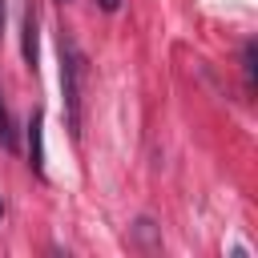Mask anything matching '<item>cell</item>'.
Instances as JSON below:
<instances>
[{
  "instance_id": "7a4b0ae2",
  "label": "cell",
  "mask_w": 258,
  "mask_h": 258,
  "mask_svg": "<svg viewBox=\"0 0 258 258\" xmlns=\"http://www.w3.org/2000/svg\"><path fill=\"white\" fill-rule=\"evenodd\" d=\"M40 129H44V113L36 109L32 121H28V165L44 177V137H40Z\"/></svg>"
},
{
  "instance_id": "3957f363",
  "label": "cell",
  "mask_w": 258,
  "mask_h": 258,
  "mask_svg": "<svg viewBox=\"0 0 258 258\" xmlns=\"http://www.w3.org/2000/svg\"><path fill=\"white\" fill-rule=\"evenodd\" d=\"M24 64L36 73V4L32 0L24 8Z\"/></svg>"
},
{
  "instance_id": "ba28073f",
  "label": "cell",
  "mask_w": 258,
  "mask_h": 258,
  "mask_svg": "<svg viewBox=\"0 0 258 258\" xmlns=\"http://www.w3.org/2000/svg\"><path fill=\"white\" fill-rule=\"evenodd\" d=\"M0 218H4V202H0Z\"/></svg>"
},
{
  "instance_id": "52a82bcc",
  "label": "cell",
  "mask_w": 258,
  "mask_h": 258,
  "mask_svg": "<svg viewBox=\"0 0 258 258\" xmlns=\"http://www.w3.org/2000/svg\"><path fill=\"white\" fill-rule=\"evenodd\" d=\"M4 16H8V8H4V0H0V36H4Z\"/></svg>"
},
{
  "instance_id": "8992f818",
  "label": "cell",
  "mask_w": 258,
  "mask_h": 258,
  "mask_svg": "<svg viewBox=\"0 0 258 258\" xmlns=\"http://www.w3.org/2000/svg\"><path fill=\"white\" fill-rule=\"evenodd\" d=\"M97 8H101V12H117V8H121V0H97Z\"/></svg>"
},
{
  "instance_id": "277c9868",
  "label": "cell",
  "mask_w": 258,
  "mask_h": 258,
  "mask_svg": "<svg viewBox=\"0 0 258 258\" xmlns=\"http://www.w3.org/2000/svg\"><path fill=\"white\" fill-rule=\"evenodd\" d=\"M254 69H258V44L246 40L242 48V77H246V93H254Z\"/></svg>"
},
{
  "instance_id": "5b68a950",
  "label": "cell",
  "mask_w": 258,
  "mask_h": 258,
  "mask_svg": "<svg viewBox=\"0 0 258 258\" xmlns=\"http://www.w3.org/2000/svg\"><path fill=\"white\" fill-rule=\"evenodd\" d=\"M0 145L4 149H16V129H12V113H8L4 101H0Z\"/></svg>"
},
{
  "instance_id": "6da1fadb",
  "label": "cell",
  "mask_w": 258,
  "mask_h": 258,
  "mask_svg": "<svg viewBox=\"0 0 258 258\" xmlns=\"http://www.w3.org/2000/svg\"><path fill=\"white\" fill-rule=\"evenodd\" d=\"M60 101H64V121L69 133L81 137V113H85V81H89V60L81 52V44L73 40V32L60 28Z\"/></svg>"
}]
</instances>
